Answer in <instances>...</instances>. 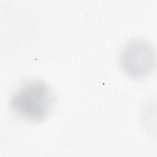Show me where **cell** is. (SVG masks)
<instances>
[{
	"mask_svg": "<svg viewBox=\"0 0 157 157\" xmlns=\"http://www.w3.org/2000/svg\"><path fill=\"white\" fill-rule=\"evenodd\" d=\"M119 62L123 72L129 77L135 79L144 78L155 68V48L144 38H132L121 49Z\"/></svg>",
	"mask_w": 157,
	"mask_h": 157,
	"instance_id": "7a4b0ae2",
	"label": "cell"
},
{
	"mask_svg": "<svg viewBox=\"0 0 157 157\" xmlns=\"http://www.w3.org/2000/svg\"><path fill=\"white\" fill-rule=\"evenodd\" d=\"M54 93L45 82L30 80L21 84L10 99L11 110L20 117L33 122L45 120L53 105Z\"/></svg>",
	"mask_w": 157,
	"mask_h": 157,
	"instance_id": "6da1fadb",
	"label": "cell"
}]
</instances>
